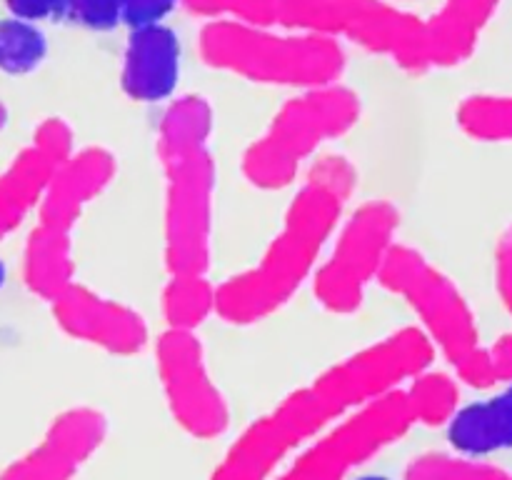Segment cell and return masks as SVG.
Listing matches in <instances>:
<instances>
[{"label": "cell", "mask_w": 512, "mask_h": 480, "mask_svg": "<svg viewBox=\"0 0 512 480\" xmlns=\"http://www.w3.org/2000/svg\"><path fill=\"white\" fill-rule=\"evenodd\" d=\"M435 345L420 328H400L285 395L225 450L210 480H270L275 470L353 410L400 390L430 368Z\"/></svg>", "instance_id": "cell-1"}, {"label": "cell", "mask_w": 512, "mask_h": 480, "mask_svg": "<svg viewBox=\"0 0 512 480\" xmlns=\"http://www.w3.org/2000/svg\"><path fill=\"white\" fill-rule=\"evenodd\" d=\"M355 185L358 173L345 155L315 160L258 263L218 285L215 313L230 325H253L283 308L315 275L318 258L338 230Z\"/></svg>", "instance_id": "cell-2"}, {"label": "cell", "mask_w": 512, "mask_h": 480, "mask_svg": "<svg viewBox=\"0 0 512 480\" xmlns=\"http://www.w3.org/2000/svg\"><path fill=\"white\" fill-rule=\"evenodd\" d=\"M280 28V25H278ZM205 65L273 88L313 90L338 83L345 50L320 35L245 23H208L198 35Z\"/></svg>", "instance_id": "cell-3"}, {"label": "cell", "mask_w": 512, "mask_h": 480, "mask_svg": "<svg viewBox=\"0 0 512 480\" xmlns=\"http://www.w3.org/2000/svg\"><path fill=\"white\" fill-rule=\"evenodd\" d=\"M360 120V98L345 85L300 90L245 150L243 175L260 190L288 188L325 140H335Z\"/></svg>", "instance_id": "cell-4"}, {"label": "cell", "mask_w": 512, "mask_h": 480, "mask_svg": "<svg viewBox=\"0 0 512 480\" xmlns=\"http://www.w3.org/2000/svg\"><path fill=\"white\" fill-rule=\"evenodd\" d=\"M378 283L410 305L418 315L420 330L453 368L480 348V330L468 300L423 253L395 243L385 258Z\"/></svg>", "instance_id": "cell-5"}, {"label": "cell", "mask_w": 512, "mask_h": 480, "mask_svg": "<svg viewBox=\"0 0 512 480\" xmlns=\"http://www.w3.org/2000/svg\"><path fill=\"white\" fill-rule=\"evenodd\" d=\"M415 425L405 390H393L310 440L275 480H348Z\"/></svg>", "instance_id": "cell-6"}, {"label": "cell", "mask_w": 512, "mask_h": 480, "mask_svg": "<svg viewBox=\"0 0 512 480\" xmlns=\"http://www.w3.org/2000/svg\"><path fill=\"white\" fill-rule=\"evenodd\" d=\"M400 213L388 200H368L345 218L328 260L315 270L318 303L335 315H350L363 305L365 290L378 280L395 245Z\"/></svg>", "instance_id": "cell-7"}, {"label": "cell", "mask_w": 512, "mask_h": 480, "mask_svg": "<svg viewBox=\"0 0 512 480\" xmlns=\"http://www.w3.org/2000/svg\"><path fill=\"white\" fill-rule=\"evenodd\" d=\"M165 170V265L170 275H205L213 233L215 163L208 145L160 160Z\"/></svg>", "instance_id": "cell-8"}, {"label": "cell", "mask_w": 512, "mask_h": 480, "mask_svg": "<svg viewBox=\"0 0 512 480\" xmlns=\"http://www.w3.org/2000/svg\"><path fill=\"white\" fill-rule=\"evenodd\" d=\"M280 28L350 40L398 63L418 38L423 18L390 0H280Z\"/></svg>", "instance_id": "cell-9"}, {"label": "cell", "mask_w": 512, "mask_h": 480, "mask_svg": "<svg viewBox=\"0 0 512 480\" xmlns=\"http://www.w3.org/2000/svg\"><path fill=\"white\" fill-rule=\"evenodd\" d=\"M155 358L175 423L198 440L220 438L230 428V408L210 378L203 343L195 330H165L155 343Z\"/></svg>", "instance_id": "cell-10"}, {"label": "cell", "mask_w": 512, "mask_h": 480, "mask_svg": "<svg viewBox=\"0 0 512 480\" xmlns=\"http://www.w3.org/2000/svg\"><path fill=\"white\" fill-rule=\"evenodd\" d=\"M108 435V418L80 405L60 413L38 445L0 473V480H73Z\"/></svg>", "instance_id": "cell-11"}, {"label": "cell", "mask_w": 512, "mask_h": 480, "mask_svg": "<svg viewBox=\"0 0 512 480\" xmlns=\"http://www.w3.org/2000/svg\"><path fill=\"white\" fill-rule=\"evenodd\" d=\"M498 8L500 0H443L430 18H423L418 38L398 65L408 73H428L465 63Z\"/></svg>", "instance_id": "cell-12"}, {"label": "cell", "mask_w": 512, "mask_h": 480, "mask_svg": "<svg viewBox=\"0 0 512 480\" xmlns=\"http://www.w3.org/2000/svg\"><path fill=\"white\" fill-rule=\"evenodd\" d=\"M50 308L55 323L70 338L98 345L113 355H133L148 343V325L143 315L80 283H73L58 298L50 300Z\"/></svg>", "instance_id": "cell-13"}, {"label": "cell", "mask_w": 512, "mask_h": 480, "mask_svg": "<svg viewBox=\"0 0 512 480\" xmlns=\"http://www.w3.org/2000/svg\"><path fill=\"white\" fill-rule=\"evenodd\" d=\"M180 80V40L168 25L130 30L120 68V85L138 103L170 98Z\"/></svg>", "instance_id": "cell-14"}, {"label": "cell", "mask_w": 512, "mask_h": 480, "mask_svg": "<svg viewBox=\"0 0 512 480\" xmlns=\"http://www.w3.org/2000/svg\"><path fill=\"white\" fill-rule=\"evenodd\" d=\"M113 175V153L105 148L75 150L73 158H68L55 170L38 208V223L70 233L83 210L108 188Z\"/></svg>", "instance_id": "cell-15"}, {"label": "cell", "mask_w": 512, "mask_h": 480, "mask_svg": "<svg viewBox=\"0 0 512 480\" xmlns=\"http://www.w3.org/2000/svg\"><path fill=\"white\" fill-rule=\"evenodd\" d=\"M448 440L455 453L470 458L512 448V383L488 400H478L455 413L448 423Z\"/></svg>", "instance_id": "cell-16"}, {"label": "cell", "mask_w": 512, "mask_h": 480, "mask_svg": "<svg viewBox=\"0 0 512 480\" xmlns=\"http://www.w3.org/2000/svg\"><path fill=\"white\" fill-rule=\"evenodd\" d=\"M55 170L58 163L30 143L0 173V240L18 230L30 210L40 208Z\"/></svg>", "instance_id": "cell-17"}, {"label": "cell", "mask_w": 512, "mask_h": 480, "mask_svg": "<svg viewBox=\"0 0 512 480\" xmlns=\"http://www.w3.org/2000/svg\"><path fill=\"white\" fill-rule=\"evenodd\" d=\"M23 280L30 293L48 303L75 283L73 240L68 230L35 225L25 243Z\"/></svg>", "instance_id": "cell-18"}, {"label": "cell", "mask_w": 512, "mask_h": 480, "mask_svg": "<svg viewBox=\"0 0 512 480\" xmlns=\"http://www.w3.org/2000/svg\"><path fill=\"white\" fill-rule=\"evenodd\" d=\"M213 108L203 95H180L165 108L158 128V158H173L208 145Z\"/></svg>", "instance_id": "cell-19"}, {"label": "cell", "mask_w": 512, "mask_h": 480, "mask_svg": "<svg viewBox=\"0 0 512 480\" xmlns=\"http://www.w3.org/2000/svg\"><path fill=\"white\" fill-rule=\"evenodd\" d=\"M218 288L205 275H170L163 290V315L168 328L195 330L215 313Z\"/></svg>", "instance_id": "cell-20"}, {"label": "cell", "mask_w": 512, "mask_h": 480, "mask_svg": "<svg viewBox=\"0 0 512 480\" xmlns=\"http://www.w3.org/2000/svg\"><path fill=\"white\" fill-rule=\"evenodd\" d=\"M403 390L413 420L428 428L448 425L460 410V385L455 383L453 375L440 370L425 368Z\"/></svg>", "instance_id": "cell-21"}, {"label": "cell", "mask_w": 512, "mask_h": 480, "mask_svg": "<svg viewBox=\"0 0 512 480\" xmlns=\"http://www.w3.org/2000/svg\"><path fill=\"white\" fill-rule=\"evenodd\" d=\"M460 130L483 143L512 140V95H470L455 113Z\"/></svg>", "instance_id": "cell-22"}, {"label": "cell", "mask_w": 512, "mask_h": 480, "mask_svg": "<svg viewBox=\"0 0 512 480\" xmlns=\"http://www.w3.org/2000/svg\"><path fill=\"white\" fill-rule=\"evenodd\" d=\"M48 55V40L28 20H0V70L10 75L33 73Z\"/></svg>", "instance_id": "cell-23"}, {"label": "cell", "mask_w": 512, "mask_h": 480, "mask_svg": "<svg viewBox=\"0 0 512 480\" xmlns=\"http://www.w3.org/2000/svg\"><path fill=\"white\" fill-rule=\"evenodd\" d=\"M403 480H508V473L463 453H425L410 460Z\"/></svg>", "instance_id": "cell-24"}, {"label": "cell", "mask_w": 512, "mask_h": 480, "mask_svg": "<svg viewBox=\"0 0 512 480\" xmlns=\"http://www.w3.org/2000/svg\"><path fill=\"white\" fill-rule=\"evenodd\" d=\"M190 15L210 23H245L273 28L280 20V0H180Z\"/></svg>", "instance_id": "cell-25"}, {"label": "cell", "mask_w": 512, "mask_h": 480, "mask_svg": "<svg viewBox=\"0 0 512 480\" xmlns=\"http://www.w3.org/2000/svg\"><path fill=\"white\" fill-rule=\"evenodd\" d=\"M70 18L90 30H113L123 23V0H70Z\"/></svg>", "instance_id": "cell-26"}, {"label": "cell", "mask_w": 512, "mask_h": 480, "mask_svg": "<svg viewBox=\"0 0 512 480\" xmlns=\"http://www.w3.org/2000/svg\"><path fill=\"white\" fill-rule=\"evenodd\" d=\"M33 145L43 150V153L48 155V158H53L58 165H63L65 160L75 155L73 130H70V125L60 118L43 120V123L35 128Z\"/></svg>", "instance_id": "cell-27"}, {"label": "cell", "mask_w": 512, "mask_h": 480, "mask_svg": "<svg viewBox=\"0 0 512 480\" xmlns=\"http://www.w3.org/2000/svg\"><path fill=\"white\" fill-rule=\"evenodd\" d=\"M178 5L180 0H123V23L130 30L160 25Z\"/></svg>", "instance_id": "cell-28"}, {"label": "cell", "mask_w": 512, "mask_h": 480, "mask_svg": "<svg viewBox=\"0 0 512 480\" xmlns=\"http://www.w3.org/2000/svg\"><path fill=\"white\" fill-rule=\"evenodd\" d=\"M10 15L28 23L70 18V0H5Z\"/></svg>", "instance_id": "cell-29"}, {"label": "cell", "mask_w": 512, "mask_h": 480, "mask_svg": "<svg viewBox=\"0 0 512 480\" xmlns=\"http://www.w3.org/2000/svg\"><path fill=\"white\" fill-rule=\"evenodd\" d=\"M495 288L512 318V225L500 235L495 248Z\"/></svg>", "instance_id": "cell-30"}, {"label": "cell", "mask_w": 512, "mask_h": 480, "mask_svg": "<svg viewBox=\"0 0 512 480\" xmlns=\"http://www.w3.org/2000/svg\"><path fill=\"white\" fill-rule=\"evenodd\" d=\"M488 350H490V360H493L498 383L510 385L512 383V333L500 335Z\"/></svg>", "instance_id": "cell-31"}, {"label": "cell", "mask_w": 512, "mask_h": 480, "mask_svg": "<svg viewBox=\"0 0 512 480\" xmlns=\"http://www.w3.org/2000/svg\"><path fill=\"white\" fill-rule=\"evenodd\" d=\"M5 123H8V110H5L3 103H0V130L5 128Z\"/></svg>", "instance_id": "cell-32"}, {"label": "cell", "mask_w": 512, "mask_h": 480, "mask_svg": "<svg viewBox=\"0 0 512 480\" xmlns=\"http://www.w3.org/2000/svg\"><path fill=\"white\" fill-rule=\"evenodd\" d=\"M358 480H390V478H385V475H363V478Z\"/></svg>", "instance_id": "cell-33"}, {"label": "cell", "mask_w": 512, "mask_h": 480, "mask_svg": "<svg viewBox=\"0 0 512 480\" xmlns=\"http://www.w3.org/2000/svg\"><path fill=\"white\" fill-rule=\"evenodd\" d=\"M3 283H5V265L3 260H0V288H3Z\"/></svg>", "instance_id": "cell-34"}, {"label": "cell", "mask_w": 512, "mask_h": 480, "mask_svg": "<svg viewBox=\"0 0 512 480\" xmlns=\"http://www.w3.org/2000/svg\"><path fill=\"white\" fill-rule=\"evenodd\" d=\"M508 480H512V475H508Z\"/></svg>", "instance_id": "cell-35"}]
</instances>
